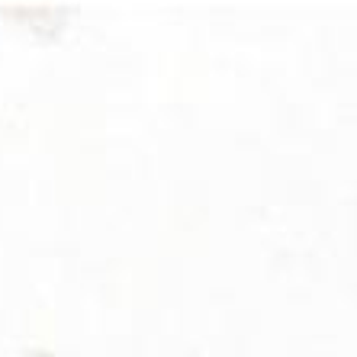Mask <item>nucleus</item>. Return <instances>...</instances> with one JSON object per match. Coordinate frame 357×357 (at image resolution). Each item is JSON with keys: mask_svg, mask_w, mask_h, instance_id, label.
<instances>
[]
</instances>
